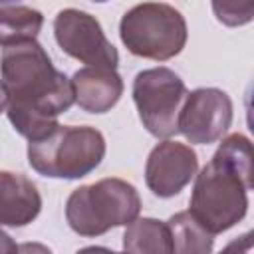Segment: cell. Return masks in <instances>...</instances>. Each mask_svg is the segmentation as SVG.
I'll use <instances>...</instances> for the list:
<instances>
[{
  "label": "cell",
  "mask_w": 254,
  "mask_h": 254,
  "mask_svg": "<svg viewBox=\"0 0 254 254\" xmlns=\"http://www.w3.org/2000/svg\"><path fill=\"white\" fill-rule=\"evenodd\" d=\"M175 254H210L214 236L189 212H177L167 220Z\"/></svg>",
  "instance_id": "5bb4252c"
},
{
  "label": "cell",
  "mask_w": 254,
  "mask_h": 254,
  "mask_svg": "<svg viewBox=\"0 0 254 254\" xmlns=\"http://www.w3.org/2000/svg\"><path fill=\"white\" fill-rule=\"evenodd\" d=\"M16 254H52V250L42 242H22Z\"/></svg>",
  "instance_id": "e0dca14e"
},
{
  "label": "cell",
  "mask_w": 254,
  "mask_h": 254,
  "mask_svg": "<svg viewBox=\"0 0 254 254\" xmlns=\"http://www.w3.org/2000/svg\"><path fill=\"white\" fill-rule=\"evenodd\" d=\"M119 38L133 56L167 62L183 52L189 32L185 16L175 6L143 2L123 14Z\"/></svg>",
  "instance_id": "5b68a950"
},
{
  "label": "cell",
  "mask_w": 254,
  "mask_h": 254,
  "mask_svg": "<svg viewBox=\"0 0 254 254\" xmlns=\"http://www.w3.org/2000/svg\"><path fill=\"white\" fill-rule=\"evenodd\" d=\"M2 83L8 89V119L30 143L46 139L73 101L71 79L54 67L42 44L24 42L2 48Z\"/></svg>",
  "instance_id": "6da1fadb"
},
{
  "label": "cell",
  "mask_w": 254,
  "mask_h": 254,
  "mask_svg": "<svg viewBox=\"0 0 254 254\" xmlns=\"http://www.w3.org/2000/svg\"><path fill=\"white\" fill-rule=\"evenodd\" d=\"M198 157L190 145L165 139L155 145L145 163V183L159 198L179 194L196 175Z\"/></svg>",
  "instance_id": "9c48e42d"
},
{
  "label": "cell",
  "mask_w": 254,
  "mask_h": 254,
  "mask_svg": "<svg viewBox=\"0 0 254 254\" xmlns=\"http://www.w3.org/2000/svg\"><path fill=\"white\" fill-rule=\"evenodd\" d=\"M75 254H121V252H113V250H109V248H105V246H85V248L77 250ZM123 254H125V252H123Z\"/></svg>",
  "instance_id": "d6986e66"
},
{
  "label": "cell",
  "mask_w": 254,
  "mask_h": 254,
  "mask_svg": "<svg viewBox=\"0 0 254 254\" xmlns=\"http://www.w3.org/2000/svg\"><path fill=\"white\" fill-rule=\"evenodd\" d=\"M141 212L137 189L117 177L75 189L65 202L69 228L85 238L101 236L115 226H127Z\"/></svg>",
  "instance_id": "3957f363"
},
{
  "label": "cell",
  "mask_w": 254,
  "mask_h": 254,
  "mask_svg": "<svg viewBox=\"0 0 254 254\" xmlns=\"http://www.w3.org/2000/svg\"><path fill=\"white\" fill-rule=\"evenodd\" d=\"M232 123V99L218 87H198L187 93L179 113V133L194 145L216 143Z\"/></svg>",
  "instance_id": "ba28073f"
},
{
  "label": "cell",
  "mask_w": 254,
  "mask_h": 254,
  "mask_svg": "<svg viewBox=\"0 0 254 254\" xmlns=\"http://www.w3.org/2000/svg\"><path fill=\"white\" fill-rule=\"evenodd\" d=\"M69 79L73 101L87 113H105L123 95V79L115 69L81 67Z\"/></svg>",
  "instance_id": "30bf717a"
},
{
  "label": "cell",
  "mask_w": 254,
  "mask_h": 254,
  "mask_svg": "<svg viewBox=\"0 0 254 254\" xmlns=\"http://www.w3.org/2000/svg\"><path fill=\"white\" fill-rule=\"evenodd\" d=\"M44 26L40 10L24 4H0V46L34 42Z\"/></svg>",
  "instance_id": "4fadbf2b"
},
{
  "label": "cell",
  "mask_w": 254,
  "mask_h": 254,
  "mask_svg": "<svg viewBox=\"0 0 254 254\" xmlns=\"http://www.w3.org/2000/svg\"><path fill=\"white\" fill-rule=\"evenodd\" d=\"M218 254H252V234L244 232L242 236L230 240Z\"/></svg>",
  "instance_id": "2e32d148"
},
{
  "label": "cell",
  "mask_w": 254,
  "mask_h": 254,
  "mask_svg": "<svg viewBox=\"0 0 254 254\" xmlns=\"http://www.w3.org/2000/svg\"><path fill=\"white\" fill-rule=\"evenodd\" d=\"M212 10L218 18V22L226 24V26H242L246 22L252 20V12H254V4L252 2H212Z\"/></svg>",
  "instance_id": "9a60e30c"
},
{
  "label": "cell",
  "mask_w": 254,
  "mask_h": 254,
  "mask_svg": "<svg viewBox=\"0 0 254 254\" xmlns=\"http://www.w3.org/2000/svg\"><path fill=\"white\" fill-rule=\"evenodd\" d=\"M16 252H18V244L8 232L0 228V254H16Z\"/></svg>",
  "instance_id": "ac0fdd59"
},
{
  "label": "cell",
  "mask_w": 254,
  "mask_h": 254,
  "mask_svg": "<svg viewBox=\"0 0 254 254\" xmlns=\"http://www.w3.org/2000/svg\"><path fill=\"white\" fill-rule=\"evenodd\" d=\"M131 93L139 119L153 137L169 139L179 133V113L189 91L173 69L161 65L139 71Z\"/></svg>",
  "instance_id": "8992f818"
},
{
  "label": "cell",
  "mask_w": 254,
  "mask_h": 254,
  "mask_svg": "<svg viewBox=\"0 0 254 254\" xmlns=\"http://www.w3.org/2000/svg\"><path fill=\"white\" fill-rule=\"evenodd\" d=\"M42 210L36 185L12 171H0V226H26Z\"/></svg>",
  "instance_id": "8fae6325"
},
{
  "label": "cell",
  "mask_w": 254,
  "mask_h": 254,
  "mask_svg": "<svg viewBox=\"0 0 254 254\" xmlns=\"http://www.w3.org/2000/svg\"><path fill=\"white\" fill-rule=\"evenodd\" d=\"M189 212L212 234L232 228L246 216L252 189V145L242 133L222 139L212 159L194 175Z\"/></svg>",
  "instance_id": "7a4b0ae2"
},
{
  "label": "cell",
  "mask_w": 254,
  "mask_h": 254,
  "mask_svg": "<svg viewBox=\"0 0 254 254\" xmlns=\"http://www.w3.org/2000/svg\"><path fill=\"white\" fill-rule=\"evenodd\" d=\"M8 103H10L8 89H6V85H4V83H2V79H0V113H2L4 109H8Z\"/></svg>",
  "instance_id": "ffe728a7"
},
{
  "label": "cell",
  "mask_w": 254,
  "mask_h": 254,
  "mask_svg": "<svg viewBox=\"0 0 254 254\" xmlns=\"http://www.w3.org/2000/svg\"><path fill=\"white\" fill-rule=\"evenodd\" d=\"M125 254H175L167 222L157 218H135L123 232Z\"/></svg>",
  "instance_id": "7c38bea8"
},
{
  "label": "cell",
  "mask_w": 254,
  "mask_h": 254,
  "mask_svg": "<svg viewBox=\"0 0 254 254\" xmlns=\"http://www.w3.org/2000/svg\"><path fill=\"white\" fill-rule=\"evenodd\" d=\"M54 36L64 54L87 64V67L115 69L119 64V54L103 34L101 24L83 10H60L54 18Z\"/></svg>",
  "instance_id": "52a82bcc"
},
{
  "label": "cell",
  "mask_w": 254,
  "mask_h": 254,
  "mask_svg": "<svg viewBox=\"0 0 254 254\" xmlns=\"http://www.w3.org/2000/svg\"><path fill=\"white\" fill-rule=\"evenodd\" d=\"M105 157V137L89 125H58L46 139L28 143L30 167L50 179H81Z\"/></svg>",
  "instance_id": "277c9868"
}]
</instances>
